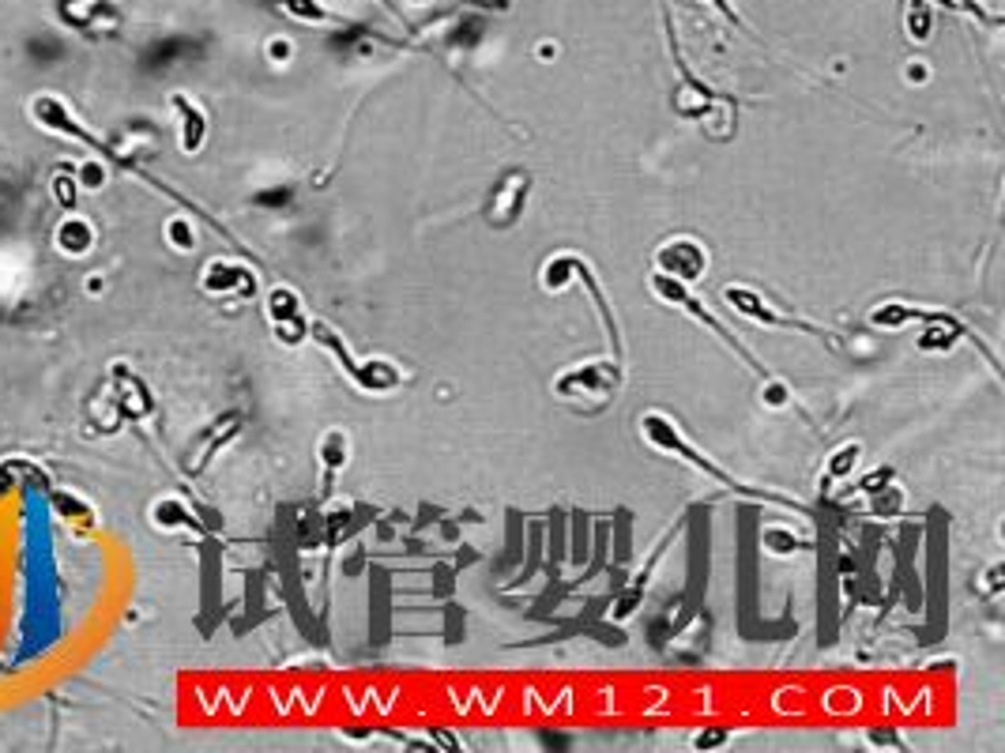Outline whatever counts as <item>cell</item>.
Returning <instances> with one entry per match:
<instances>
[{"instance_id": "obj_5", "label": "cell", "mask_w": 1005, "mask_h": 753, "mask_svg": "<svg viewBox=\"0 0 1005 753\" xmlns=\"http://www.w3.org/2000/svg\"><path fill=\"white\" fill-rule=\"evenodd\" d=\"M279 4H283L297 23H343L340 15L328 12L320 0H279Z\"/></svg>"}, {"instance_id": "obj_14", "label": "cell", "mask_w": 1005, "mask_h": 753, "mask_svg": "<svg viewBox=\"0 0 1005 753\" xmlns=\"http://www.w3.org/2000/svg\"><path fill=\"white\" fill-rule=\"evenodd\" d=\"M381 4H384V8H392V12H396V4H392V0H381Z\"/></svg>"}, {"instance_id": "obj_6", "label": "cell", "mask_w": 1005, "mask_h": 753, "mask_svg": "<svg viewBox=\"0 0 1005 753\" xmlns=\"http://www.w3.org/2000/svg\"><path fill=\"white\" fill-rule=\"evenodd\" d=\"M907 35L915 42H927L934 35V12H930L927 0H912V8H907Z\"/></svg>"}, {"instance_id": "obj_4", "label": "cell", "mask_w": 1005, "mask_h": 753, "mask_svg": "<svg viewBox=\"0 0 1005 753\" xmlns=\"http://www.w3.org/2000/svg\"><path fill=\"white\" fill-rule=\"evenodd\" d=\"M355 381L361 384V388H369V392H389V388H396L399 381H404V373L396 370L392 362H384V358H377V362H366V366H355Z\"/></svg>"}, {"instance_id": "obj_9", "label": "cell", "mask_w": 1005, "mask_h": 753, "mask_svg": "<svg viewBox=\"0 0 1005 753\" xmlns=\"http://www.w3.org/2000/svg\"><path fill=\"white\" fill-rule=\"evenodd\" d=\"M889 478H892V471H889V468H881L878 475L863 478V490H881V486H889Z\"/></svg>"}, {"instance_id": "obj_7", "label": "cell", "mask_w": 1005, "mask_h": 753, "mask_svg": "<svg viewBox=\"0 0 1005 753\" xmlns=\"http://www.w3.org/2000/svg\"><path fill=\"white\" fill-rule=\"evenodd\" d=\"M320 460H325L328 475H335V471L347 463V434H340V430H332V434L325 437V445H320Z\"/></svg>"}, {"instance_id": "obj_8", "label": "cell", "mask_w": 1005, "mask_h": 753, "mask_svg": "<svg viewBox=\"0 0 1005 753\" xmlns=\"http://www.w3.org/2000/svg\"><path fill=\"white\" fill-rule=\"evenodd\" d=\"M855 463H858V445H843L840 452L828 460V475H832V478L851 475V471H855Z\"/></svg>"}, {"instance_id": "obj_13", "label": "cell", "mask_w": 1005, "mask_h": 753, "mask_svg": "<svg viewBox=\"0 0 1005 753\" xmlns=\"http://www.w3.org/2000/svg\"><path fill=\"white\" fill-rule=\"evenodd\" d=\"M907 76H912L915 84H923V79H927V68H923V64H912V68H907Z\"/></svg>"}, {"instance_id": "obj_2", "label": "cell", "mask_w": 1005, "mask_h": 753, "mask_svg": "<svg viewBox=\"0 0 1005 753\" xmlns=\"http://www.w3.org/2000/svg\"><path fill=\"white\" fill-rule=\"evenodd\" d=\"M704 268H709V253H704L697 242H689V238H674L671 245L659 250V271L671 276V279H678V283H694V279H701Z\"/></svg>"}, {"instance_id": "obj_10", "label": "cell", "mask_w": 1005, "mask_h": 753, "mask_svg": "<svg viewBox=\"0 0 1005 753\" xmlns=\"http://www.w3.org/2000/svg\"><path fill=\"white\" fill-rule=\"evenodd\" d=\"M271 58H276V61L291 58V42H287V38H276V42H271Z\"/></svg>"}, {"instance_id": "obj_11", "label": "cell", "mask_w": 1005, "mask_h": 753, "mask_svg": "<svg viewBox=\"0 0 1005 753\" xmlns=\"http://www.w3.org/2000/svg\"><path fill=\"white\" fill-rule=\"evenodd\" d=\"M765 399H768V404H784V399H787V392H784V384H768V392H765Z\"/></svg>"}, {"instance_id": "obj_3", "label": "cell", "mask_w": 1005, "mask_h": 753, "mask_svg": "<svg viewBox=\"0 0 1005 753\" xmlns=\"http://www.w3.org/2000/svg\"><path fill=\"white\" fill-rule=\"evenodd\" d=\"M614 388H618V370H614V366H584V370H573V373H565L558 381L561 396H576V392L591 396V392H599V399H607Z\"/></svg>"}, {"instance_id": "obj_1", "label": "cell", "mask_w": 1005, "mask_h": 753, "mask_svg": "<svg viewBox=\"0 0 1005 753\" xmlns=\"http://www.w3.org/2000/svg\"><path fill=\"white\" fill-rule=\"evenodd\" d=\"M527 186H532V178H527L524 170H505L501 178H497L494 192H489V207H486V219L494 222L497 230L517 227V219L524 215V204H527Z\"/></svg>"}, {"instance_id": "obj_12", "label": "cell", "mask_w": 1005, "mask_h": 753, "mask_svg": "<svg viewBox=\"0 0 1005 753\" xmlns=\"http://www.w3.org/2000/svg\"><path fill=\"white\" fill-rule=\"evenodd\" d=\"M712 4H715V8H720V12H723V15H727V20H730V23H742V20H738V12H735V8H730V4H727V0H712Z\"/></svg>"}, {"instance_id": "obj_15", "label": "cell", "mask_w": 1005, "mask_h": 753, "mask_svg": "<svg viewBox=\"0 0 1005 753\" xmlns=\"http://www.w3.org/2000/svg\"><path fill=\"white\" fill-rule=\"evenodd\" d=\"M407 4H425V0H407Z\"/></svg>"}]
</instances>
